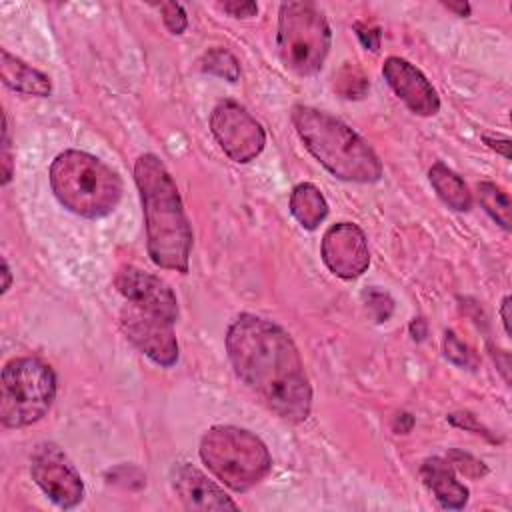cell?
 <instances>
[{
    "mask_svg": "<svg viewBox=\"0 0 512 512\" xmlns=\"http://www.w3.org/2000/svg\"><path fill=\"white\" fill-rule=\"evenodd\" d=\"M236 376L284 422L300 424L312 410V388L290 334L272 320L240 314L226 332Z\"/></svg>",
    "mask_w": 512,
    "mask_h": 512,
    "instance_id": "cell-1",
    "label": "cell"
},
{
    "mask_svg": "<svg viewBox=\"0 0 512 512\" xmlns=\"http://www.w3.org/2000/svg\"><path fill=\"white\" fill-rule=\"evenodd\" d=\"M134 182L140 192L150 260L158 268L186 274L192 228L172 174L156 154L146 152L134 162Z\"/></svg>",
    "mask_w": 512,
    "mask_h": 512,
    "instance_id": "cell-2",
    "label": "cell"
},
{
    "mask_svg": "<svg viewBox=\"0 0 512 512\" xmlns=\"http://www.w3.org/2000/svg\"><path fill=\"white\" fill-rule=\"evenodd\" d=\"M292 124L308 152L336 178L372 184L384 174L374 148L348 124L332 114L298 104L292 108Z\"/></svg>",
    "mask_w": 512,
    "mask_h": 512,
    "instance_id": "cell-3",
    "label": "cell"
},
{
    "mask_svg": "<svg viewBox=\"0 0 512 512\" xmlns=\"http://www.w3.org/2000/svg\"><path fill=\"white\" fill-rule=\"evenodd\" d=\"M48 178L56 200L82 218H104L122 198L120 176L82 150L60 152L50 164Z\"/></svg>",
    "mask_w": 512,
    "mask_h": 512,
    "instance_id": "cell-4",
    "label": "cell"
},
{
    "mask_svg": "<svg viewBox=\"0 0 512 512\" xmlns=\"http://www.w3.org/2000/svg\"><path fill=\"white\" fill-rule=\"evenodd\" d=\"M200 458L234 492L250 490L272 468V456L266 444L250 430L230 424L206 430L200 440Z\"/></svg>",
    "mask_w": 512,
    "mask_h": 512,
    "instance_id": "cell-5",
    "label": "cell"
},
{
    "mask_svg": "<svg viewBox=\"0 0 512 512\" xmlns=\"http://www.w3.org/2000/svg\"><path fill=\"white\" fill-rule=\"evenodd\" d=\"M330 42L328 20L314 2L292 0L280 4L276 44L288 70L298 76H314L328 56Z\"/></svg>",
    "mask_w": 512,
    "mask_h": 512,
    "instance_id": "cell-6",
    "label": "cell"
},
{
    "mask_svg": "<svg viewBox=\"0 0 512 512\" xmlns=\"http://www.w3.org/2000/svg\"><path fill=\"white\" fill-rule=\"evenodd\" d=\"M56 398V374L50 364L34 356L12 358L2 368L0 422L24 428L46 416Z\"/></svg>",
    "mask_w": 512,
    "mask_h": 512,
    "instance_id": "cell-7",
    "label": "cell"
},
{
    "mask_svg": "<svg viewBox=\"0 0 512 512\" xmlns=\"http://www.w3.org/2000/svg\"><path fill=\"white\" fill-rule=\"evenodd\" d=\"M210 130L224 154L238 164L252 162L266 144L262 124L234 100H220L214 106Z\"/></svg>",
    "mask_w": 512,
    "mask_h": 512,
    "instance_id": "cell-8",
    "label": "cell"
},
{
    "mask_svg": "<svg viewBox=\"0 0 512 512\" xmlns=\"http://www.w3.org/2000/svg\"><path fill=\"white\" fill-rule=\"evenodd\" d=\"M30 474L40 490L64 510L78 506L84 498V482L76 466L54 442L36 446L30 458Z\"/></svg>",
    "mask_w": 512,
    "mask_h": 512,
    "instance_id": "cell-9",
    "label": "cell"
},
{
    "mask_svg": "<svg viewBox=\"0 0 512 512\" xmlns=\"http://www.w3.org/2000/svg\"><path fill=\"white\" fill-rule=\"evenodd\" d=\"M120 326L126 338L158 366L170 368L178 362L174 322L126 302L120 312Z\"/></svg>",
    "mask_w": 512,
    "mask_h": 512,
    "instance_id": "cell-10",
    "label": "cell"
},
{
    "mask_svg": "<svg viewBox=\"0 0 512 512\" xmlns=\"http://www.w3.org/2000/svg\"><path fill=\"white\" fill-rule=\"evenodd\" d=\"M326 268L344 280L362 276L370 266V250L366 236L354 222H338L322 236L320 246Z\"/></svg>",
    "mask_w": 512,
    "mask_h": 512,
    "instance_id": "cell-11",
    "label": "cell"
},
{
    "mask_svg": "<svg viewBox=\"0 0 512 512\" xmlns=\"http://www.w3.org/2000/svg\"><path fill=\"white\" fill-rule=\"evenodd\" d=\"M114 286L128 304L162 316L170 322L178 320L176 294L158 276L142 272L134 266H122L114 278Z\"/></svg>",
    "mask_w": 512,
    "mask_h": 512,
    "instance_id": "cell-12",
    "label": "cell"
},
{
    "mask_svg": "<svg viewBox=\"0 0 512 512\" xmlns=\"http://www.w3.org/2000/svg\"><path fill=\"white\" fill-rule=\"evenodd\" d=\"M382 76L394 94L418 116H434L440 110V98L428 78L408 60L388 56L382 64Z\"/></svg>",
    "mask_w": 512,
    "mask_h": 512,
    "instance_id": "cell-13",
    "label": "cell"
},
{
    "mask_svg": "<svg viewBox=\"0 0 512 512\" xmlns=\"http://www.w3.org/2000/svg\"><path fill=\"white\" fill-rule=\"evenodd\" d=\"M172 488L188 510H238V504L216 482L188 462L172 468Z\"/></svg>",
    "mask_w": 512,
    "mask_h": 512,
    "instance_id": "cell-14",
    "label": "cell"
},
{
    "mask_svg": "<svg viewBox=\"0 0 512 512\" xmlns=\"http://www.w3.org/2000/svg\"><path fill=\"white\" fill-rule=\"evenodd\" d=\"M420 478L446 510H460L468 502V488L458 482L454 468L440 456H430L420 466Z\"/></svg>",
    "mask_w": 512,
    "mask_h": 512,
    "instance_id": "cell-15",
    "label": "cell"
},
{
    "mask_svg": "<svg viewBox=\"0 0 512 512\" xmlns=\"http://www.w3.org/2000/svg\"><path fill=\"white\" fill-rule=\"evenodd\" d=\"M0 76L8 88L26 96L46 98L52 92V82L44 72L12 56L6 48L0 50Z\"/></svg>",
    "mask_w": 512,
    "mask_h": 512,
    "instance_id": "cell-16",
    "label": "cell"
},
{
    "mask_svg": "<svg viewBox=\"0 0 512 512\" xmlns=\"http://www.w3.org/2000/svg\"><path fill=\"white\" fill-rule=\"evenodd\" d=\"M290 212L302 228L316 230L328 216V202L314 184L300 182L292 188Z\"/></svg>",
    "mask_w": 512,
    "mask_h": 512,
    "instance_id": "cell-17",
    "label": "cell"
},
{
    "mask_svg": "<svg viewBox=\"0 0 512 512\" xmlns=\"http://www.w3.org/2000/svg\"><path fill=\"white\" fill-rule=\"evenodd\" d=\"M428 180L436 190L438 198L456 212H468L472 208V192L468 190L466 182L450 170L446 164L436 162L428 170Z\"/></svg>",
    "mask_w": 512,
    "mask_h": 512,
    "instance_id": "cell-18",
    "label": "cell"
},
{
    "mask_svg": "<svg viewBox=\"0 0 512 512\" xmlns=\"http://www.w3.org/2000/svg\"><path fill=\"white\" fill-rule=\"evenodd\" d=\"M478 200L490 218L506 232L512 230L510 224V198L494 182H478Z\"/></svg>",
    "mask_w": 512,
    "mask_h": 512,
    "instance_id": "cell-19",
    "label": "cell"
},
{
    "mask_svg": "<svg viewBox=\"0 0 512 512\" xmlns=\"http://www.w3.org/2000/svg\"><path fill=\"white\" fill-rule=\"evenodd\" d=\"M200 68L208 74H214L218 78H224L228 82H236L240 78V62L238 58L226 50V48H210L208 52H204L202 60H200Z\"/></svg>",
    "mask_w": 512,
    "mask_h": 512,
    "instance_id": "cell-20",
    "label": "cell"
},
{
    "mask_svg": "<svg viewBox=\"0 0 512 512\" xmlns=\"http://www.w3.org/2000/svg\"><path fill=\"white\" fill-rule=\"evenodd\" d=\"M334 88L338 90V94H342L344 98L348 100H356V98H362L366 92H368V78L364 76V72L356 66V64H350L346 62L336 78H334Z\"/></svg>",
    "mask_w": 512,
    "mask_h": 512,
    "instance_id": "cell-21",
    "label": "cell"
},
{
    "mask_svg": "<svg viewBox=\"0 0 512 512\" xmlns=\"http://www.w3.org/2000/svg\"><path fill=\"white\" fill-rule=\"evenodd\" d=\"M364 304L376 322H386L394 312L392 298L378 288H370L364 292Z\"/></svg>",
    "mask_w": 512,
    "mask_h": 512,
    "instance_id": "cell-22",
    "label": "cell"
},
{
    "mask_svg": "<svg viewBox=\"0 0 512 512\" xmlns=\"http://www.w3.org/2000/svg\"><path fill=\"white\" fill-rule=\"evenodd\" d=\"M444 354L456 366H462V368L474 366V356L470 348L452 330L444 334Z\"/></svg>",
    "mask_w": 512,
    "mask_h": 512,
    "instance_id": "cell-23",
    "label": "cell"
},
{
    "mask_svg": "<svg viewBox=\"0 0 512 512\" xmlns=\"http://www.w3.org/2000/svg\"><path fill=\"white\" fill-rule=\"evenodd\" d=\"M448 462L452 464V468H456L458 472H462L468 478H480L488 472V468L484 466L482 460H478L472 454H466L462 450H450L448 452Z\"/></svg>",
    "mask_w": 512,
    "mask_h": 512,
    "instance_id": "cell-24",
    "label": "cell"
},
{
    "mask_svg": "<svg viewBox=\"0 0 512 512\" xmlns=\"http://www.w3.org/2000/svg\"><path fill=\"white\" fill-rule=\"evenodd\" d=\"M158 10L162 14V20H164L166 28L172 34H182L186 30L188 18H186V12H184L182 4H178V2H160Z\"/></svg>",
    "mask_w": 512,
    "mask_h": 512,
    "instance_id": "cell-25",
    "label": "cell"
},
{
    "mask_svg": "<svg viewBox=\"0 0 512 512\" xmlns=\"http://www.w3.org/2000/svg\"><path fill=\"white\" fill-rule=\"evenodd\" d=\"M446 418H448V422H450L452 426H456V428H464V430H468V432H472V434H478V436L488 438L490 442H496V438L490 434V430H488L484 424H480V420H478L472 412H468V410L452 412V414H448Z\"/></svg>",
    "mask_w": 512,
    "mask_h": 512,
    "instance_id": "cell-26",
    "label": "cell"
},
{
    "mask_svg": "<svg viewBox=\"0 0 512 512\" xmlns=\"http://www.w3.org/2000/svg\"><path fill=\"white\" fill-rule=\"evenodd\" d=\"M14 174V160H12V146H10V132H8V118L2 114V184L6 186Z\"/></svg>",
    "mask_w": 512,
    "mask_h": 512,
    "instance_id": "cell-27",
    "label": "cell"
},
{
    "mask_svg": "<svg viewBox=\"0 0 512 512\" xmlns=\"http://www.w3.org/2000/svg\"><path fill=\"white\" fill-rule=\"evenodd\" d=\"M354 32L358 36V40L362 42V46L366 50H372V52H378L380 50V40H382V30L374 24H368V22H356L354 24Z\"/></svg>",
    "mask_w": 512,
    "mask_h": 512,
    "instance_id": "cell-28",
    "label": "cell"
},
{
    "mask_svg": "<svg viewBox=\"0 0 512 512\" xmlns=\"http://www.w3.org/2000/svg\"><path fill=\"white\" fill-rule=\"evenodd\" d=\"M220 8L224 12H228L230 16H234V18H252V16L258 14V4L256 2H238V0H234V2H222Z\"/></svg>",
    "mask_w": 512,
    "mask_h": 512,
    "instance_id": "cell-29",
    "label": "cell"
},
{
    "mask_svg": "<svg viewBox=\"0 0 512 512\" xmlns=\"http://www.w3.org/2000/svg\"><path fill=\"white\" fill-rule=\"evenodd\" d=\"M482 142L496 150L498 154H502L506 160H510V138L506 136H490V134H482Z\"/></svg>",
    "mask_w": 512,
    "mask_h": 512,
    "instance_id": "cell-30",
    "label": "cell"
},
{
    "mask_svg": "<svg viewBox=\"0 0 512 512\" xmlns=\"http://www.w3.org/2000/svg\"><path fill=\"white\" fill-rule=\"evenodd\" d=\"M412 428H414V416H412V414L400 412V414L394 416V420H392V430H394L396 434H408Z\"/></svg>",
    "mask_w": 512,
    "mask_h": 512,
    "instance_id": "cell-31",
    "label": "cell"
},
{
    "mask_svg": "<svg viewBox=\"0 0 512 512\" xmlns=\"http://www.w3.org/2000/svg\"><path fill=\"white\" fill-rule=\"evenodd\" d=\"M442 6L446 8V10H450V12H454L456 16H460V18H466V16H470V4L468 2H442Z\"/></svg>",
    "mask_w": 512,
    "mask_h": 512,
    "instance_id": "cell-32",
    "label": "cell"
},
{
    "mask_svg": "<svg viewBox=\"0 0 512 512\" xmlns=\"http://www.w3.org/2000/svg\"><path fill=\"white\" fill-rule=\"evenodd\" d=\"M500 316H502L504 332L510 336V334H512V328H510V296H504V298H502V304H500Z\"/></svg>",
    "mask_w": 512,
    "mask_h": 512,
    "instance_id": "cell-33",
    "label": "cell"
},
{
    "mask_svg": "<svg viewBox=\"0 0 512 512\" xmlns=\"http://www.w3.org/2000/svg\"><path fill=\"white\" fill-rule=\"evenodd\" d=\"M426 332H428V328H426L424 318H414L412 324H410V334H412V338H414V340H424Z\"/></svg>",
    "mask_w": 512,
    "mask_h": 512,
    "instance_id": "cell-34",
    "label": "cell"
},
{
    "mask_svg": "<svg viewBox=\"0 0 512 512\" xmlns=\"http://www.w3.org/2000/svg\"><path fill=\"white\" fill-rule=\"evenodd\" d=\"M2 278H4V282H2V294H6L8 288H10V284H12V274H10V266H8V260H6V258H2Z\"/></svg>",
    "mask_w": 512,
    "mask_h": 512,
    "instance_id": "cell-35",
    "label": "cell"
}]
</instances>
